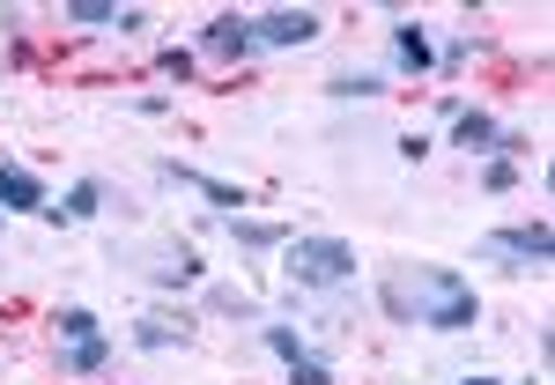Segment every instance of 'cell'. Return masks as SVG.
<instances>
[{
  "mask_svg": "<svg viewBox=\"0 0 555 385\" xmlns=\"http://www.w3.org/2000/svg\"><path fill=\"white\" fill-rule=\"evenodd\" d=\"M164 178H178V185H193V193H208V201H215V208H222V215H237V208H245V193H237V185H222V178L193 171V164H178V156H171V164H164Z\"/></svg>",
  "mask_w": 555,
  "mask_h": 385,
  "instance_id": "8",
  "label": "cell"
},
{
  "mask_svg": "<svg viewBox=\"0 0 555 385\" xmlns=\"http://www.w3.org/2000/svg\"><path fill=\"white\" fill-rule=\"evenodd\" d=\"M52 326H60V342H67V348H82V342H96V334H104V326H96V311H82V304H75V311H60Z\"/></svg>",
  "mask_w": 555,
  "mask_h": 385,
  "instance_id": "14",
  "label": "cell"
},
{
  "mask_svg": "<svg viewBox=\"0 0 555 385\" xmlns=\"http://www.w3.org/2000/svg\"><path fill=\"white\" fill-rule=\"evenodd\" d=\"M282 267L297 290H341V282H356V245L348 238H289Z\"/></svg>",
  "mask_w": 555,
  "mask_h": 385,
  "instance_id": "2",
  "label": "cell"
},
{
  "mask_svg": "<svg viewBox=\"0 0 555 385\" xmlns=\"http://www.w3.org/2000/svg\"><path fill=\"white\" fill-rule=\"evenodd\" d=\"M112 363V342L96 334V342H82V348H60V371H75V378H96Z\"/></svg>",
  "mask_w": 555,
  "mask_h": 385,
  "instance_id": "12",
  "label": "cell"
},
{
  "mask_svg": "<svg viewBox=\"0 0 555 385\" xmlns=\"http://www.w3.org/2000/svg\"><path fill=\"white\" fill-rule=\"evenodd\" d=\"M267 348H274L282 363H297V356H311V348H304L297 334H289V326H267Z\"/></svg>",
  "mask_w": 555,
  "mask_h": 385,
  "instance_id": "19",
  "label": "cell"
},
{
  "mask_svg": "<svg viewBox=\"0 0 555 385\" xmlns=\"http://www.w3.org/2000/svg\"><path fill=\"white\" fill-rule=\"evenodd\" d=\"M133 112H149V119H164V112H171V97H164V89H141V97H133Z\"/></svg>",
  "mask_w": 555,
  "mask_h": 385,
  "instance_id": "21",
  "label": "cell"
},
{
  "mask_svg": "<svg viewBox=\"0 0 555 385\" xmlns=\"http://www.w3.org/2000/svg\"><path fill=\"white\" fill-rule=\"evenodd\" d=\"M289 385H334V371H326L319 356H297V363H289Z\"/></svg>",
  "mask_w": 555,
  "mask_h": 385,
  "instance_id": "18",
  "label": "cell"
},
{
  "mask_svg": "<svg viewBox=\"0 0 555 385\" xmlns=\"http://www.w3.org/2000/svg\"><path fill=\"white\" fill-rule=\"evenodd\" d=\"M156 282H164V290H185V282H201V259H193V253H178L171 267H156Z\"/></svg>",
  "mask_w": 555,
  "mask_h": 385,
  "instance_id": "16",
  "label": "cell"
},
{
  "mask_svg": "<svg viewBox=\"0 0 555 385\" xmlns=\"http://www.w3.org/2000/svg\"><path fill=\"white\" fill-rule=\"evenodd\" d=\"M481 185H489V193H512V185H518V164L489 156V164H481Z\"/></svg>",
  "mask_w": 555,
  "mask_h": 385,
  "instance_id": "17",
  "label": "cell"
},
{
  "mask_svg": "<svg viewBox=\"0 0 555 385\" xmlns=\"http://www.w3.org/2000/svg\"><path fill=\"white\" fill-rule=\"evenodd\" d=\"M222 222H230V238H237V245H253V253L289 245V222H259V215H222Z\"/></svg>",
  "mask_w": 555,
  "mask_h": 385,
  "instance_id": "10",
  "label": "cell"
},
{
  "mask_svg": "<svg viewBox=\"0 0 555 385\" xmlns=\"http://www.w3.org/2000/svg\"><path fill=\"white\" fill-rule=\"evenodd\" d=\"M253 30H259V44H311L326 23H319V8H274V15H259Z\"/></svg>",
  "mask_w": 555,
  "mask_h": 385,
  "instance_id": "6",
  "label": "cell"
},
{
  "mask_svg": "<svg viewBox=\"0 0 555 385\" xmlns=\"http://www.w3.org/2000/svg\"><path fill=\"white\" fill-rule=\"evenodd\" d=\"M452 149H467V156H489V149H496V119L460 104V112H452Z\"/></svg>",
  "mask_w": 555,
  "mask_h": 385,
  "instance_id": "9",
  "label": "cell"
},
{
  "mask_svg": "<svg viewBox=\"0 0 555 385\" xmlns=\"http://www.w3.org/2000/svg\"><path fill=\"white\" fill-rule=\"evenodd\" d=\"M392 60H400L408 75H429V67H437V44H429L423 23H408V15L392 23Z\"/></svg>",
  "mask_w": 555,
  "mask_h": 385,
  "instance_id": "7",
  "label": "cell"
},
{
  "mask_svg": "<svg viewBox=\"0 0 555 385\" xmlns=\"http://www.w3.org/2000/svg\"><path fill=\"white\" fill-rule=\"evenodd\" d=\"M133 342H141V348H185V342H193V326H185V319H141Z\"/></svg>",
  "mask_w": 555,
  "mask_h": 385,
  "instance_id": "13",
  "label": "cell"
},
{
  "mask_svg": "<svg viewBox=\"0 0 555 385\" xmlns=\"http://www.w3.org/2000/svg\"><path fill=\"white\" fill-rule=\"evenodd\" d=\"M67 23L96 30V23H119V8H112V0H67Z\"/></svg>",
  "mask_w": 555,
  "mask_h": 385,
  "instance_id": "15",
  "label": "cell"
},
{
  "mask_svg": "<svg viewBox=\"0 0 555 385\" xmlns=\"http://www.w3.org/2000/svg\"><path fill=\"white\" fill-rule=\"evenodd\" d=\"M96 208H104V185L82 178V185H67V201H60V208H44V222H89Z\"/></svg>",
  "mask_w": 555,
  "mask_h": 385,
  "instance_id": "11",
  "label": "cell"
},
{
  "mask_svg": "<svg viewBox=\"0 0 555 385\" xmlns=\"http://www.w3.org/2000/svg\"><path fill=\"white\" fill-rule=\"evenodd\" d=\"M385 304L408 319V304H415V326H429V334H467L474 319H481V297H474V282L460 274V267H429V259H415L392 290H385Z\"/></svg>",
  "mask_w": 555,
  "mask_h": 385,
  "instance_id": "1",
  "label": "cell"
},
{
  "mask_svg": "<svg viewBox=\"0 0 555 385\" xmlns=\"http://www.w3.org/2000/svg\"><path fill=\"white\" fill-rule=\"evenodd\" d=\"M489 253H504V259H526V267H548L555 259V230L533 215V222H512V230H496L489 238Z\"/></svg>",
  "mask_w": 555,
  "mask_h": 385,
  "instance_id": "3",
  "label": "cell"
},
{
  "mask_svg": "<svg viewBox=\"0 0 555 385\" xmlns=\"http://www.w3.org/2000/svg\"><path fill=\"white\" fill-rule=\"evenodd\" d=\"M201 44H208L215 60H237V67H245L259 52V30H253V15H215L208 30H201Z\"/></svg>",
  "mask_w": 555,
  "mask_h": 385,
  "instance_id": "5",
  "label": "cell"
},
{
  "mask_svg": "<svg viewBox=\"0 0 555 385\" xmlns=\"http://www.w3.org/2000/svg\"><path fill=\"white\" fill-rule=\"evenodd\" d=\"M460 385H504V378H489V371H474V378H460Z\"/></svg>",
  "mask_w": 555,
  "mask_h": 385,
  "instance_id": "22",
  "label": "cell"
},
{
  "mask_svg": "<svg viewBox=\"0 0 555 385\" xmlns=\"http://www.w3.org/2000/svg\"><path fill=\"white\" fill-rule=\"evenodd\" d=\"M52 201H44V178L30 171V164H8L0 156V215H44Z\"/></svg>",
  "mask_w": 555,
  "mask_h": 385,
  "instance_id": "4",
  "label": "cell"
},
{
  "mask_svg": "<svg viewBox=\"0 0 555 385\" xmlns=\"http://www.w3.org/2000/svg\"><path fill=\"white\" fill-rule=\"evenodd\" d=\"M156 67H164V75H171V82H193V52H185V44H171V52H164V60H156Z\"/></svg>",
  "mask_w": 555,
  "mask_h": 385,
  "instance_id": "20",
  "label": "cell"
}]
</instances>
